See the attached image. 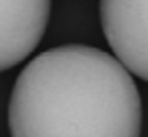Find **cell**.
I'll return each instance as SVG.
<instances>
[{
    "mask_svg": "<svg viewBox=\"0 0 148 137\" xmlns=\"http://www.w3.org/2000/svg\"><path fill=\"white\" fill-rule=\"evenodd\" d=\"M11 137H139L142 98L116 55L68 44L33 57L9 98Z\"/></svg>",
    "mask_w": 148,
    "mask_h": 137,
    "instance_id": "obj_1",
    "label": "cell"
},
{
    "mask_svg": "<svg viewBox=\"0 0 148 137\" xmlns=\"http://www.w3.org/2000/svg\"><path fill=\"white\" fill-rule=\"evenodd\" d=\"M100 24L111 52L148 83V0H100Z\"/></svg>",
    "mask_w": 148,
    "mask_h": 137,
    "instance_id": "obj_2",
    "label": "cell"
},
{
    "mask_svg": "<svg viewBox=\"0 0 148 137\" xmlns=\"http://www.w3.org/2000/svg\"><path fill=\"white\" fill-rule=\"evenodd\" d=\"M50 18V0H0V72L33 55Z\"/></svg>",
    "mask_w": 148,
    "mask_h": 137,
    "instance_id": "obj_3",
    "label": "cell"
}]
</instances>
